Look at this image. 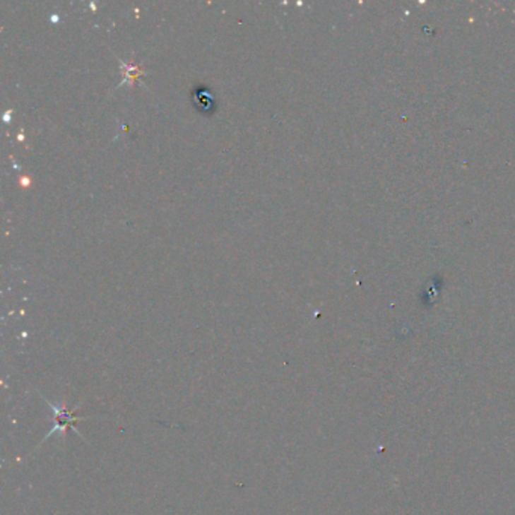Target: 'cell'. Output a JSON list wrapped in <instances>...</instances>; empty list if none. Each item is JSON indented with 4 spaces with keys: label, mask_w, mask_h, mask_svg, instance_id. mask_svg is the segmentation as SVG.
I'll list each match as a JSON object with an SVG mask.
<instances>
[{
    "label": "cell",
    "mask_w": 515,
    "mask_h": 515,
    "mask_svg": "<svg viewBox=\"0 0 515 515\" xmlns=\"http://www.w3.org/2000/svg\"><path fill=\"white\" fill-rule=\"evenodd\" d=\"M42 399L46 401L47 407L52 408V411L54 413V420H57V425H54V428L52 431H49L47 437L53 435L54 432H59L62 437H65V432H67L69 430H74V423L78 422V420H81V418H78V415L74 414V411L69 410L67 405H64V403H61V405L53 403L49 399L44 398V396H42ZM74 431L78 432V430H74Z\"/></svg>",
    "instance_id": "obj_1"
}]
</instances>
